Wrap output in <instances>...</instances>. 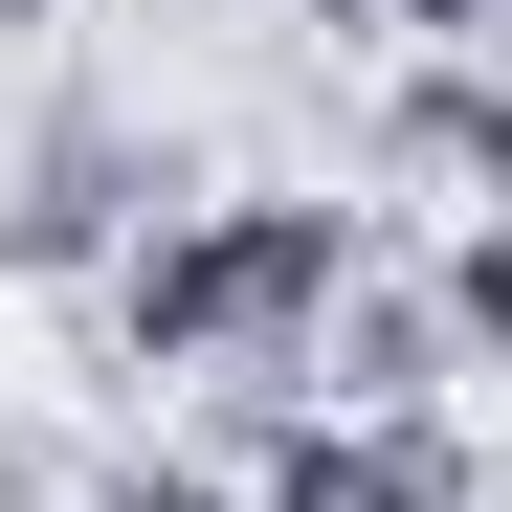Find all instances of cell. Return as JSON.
<instances>
[{
  "mask_svg": "<svg viewBox=\"0 0 512 512\" xmlns=\"http://www.w3.org/2000/svg\"><path fill=\"white\" fill-rule=\"evenodd\" d=\"M67 490H90V468H67L45 423H0V512H67Z\"/></svg>",
  "mask_w": 512,
  "mask_h": 512,
  "instance_id": "3",
  "label": "cell"
},
{
  "mask_svg": "<svg viewBox=\"0 0 512 512\" xmlns=\"http://www.w3.org/2000/svg\"><path fill=\"white\" fill-rule=\"evenodd\" d=\"M45 23H67V0H0V45H45Z\"/></svg>",
  "mask_w": 512,
  "mask_h": 512,
  "instance_id": "5",
  "label": "cell"
},
{
  "mask_svg": "<svg viewBox=\"0 0 512 512\" xmlns=\"http://www.w3.org/2000/svg\"><path fill=\"white\" fill-rule=\"evenodd\" d=\"M357 201H312V179H245V201H179V223H134L112 245V334L156 379H201V401H290L312 379V312L357 290Z\"/></svg>",
  "mask_w": 512,
  "mask_h": 512,
  "instance_id": "1",
  "label": "cell"
},
{
  "mask_svg": "<svg viewBox=\"0 0 512 512\" xmlns=\"http://www.w3.org/2000/svg\"><path fill=\"white\" fill-rule=\"evenodd\" d=\"M67 512H245V490H223V468H90Z\"/></svg>",
  "mask_w": 512,
  "mask_h": 512,
  "instance_id": "2",
  "label": "cell"
},
{
  "mask_svg": "<svg viewBox=\"0 0 512 512\" xmlns=\"http://www.w3.org/2000/svg\"><path fill=\"white\" fill-rule=\"evenodd\" d=\"M312 23H334V45H379V23H401V0H312Z\"/></svg>",
  "mask_w": 512,
  "mask_h": 512,
  "instance_id": "4",
  "label": "cell"
}]
</instances>
